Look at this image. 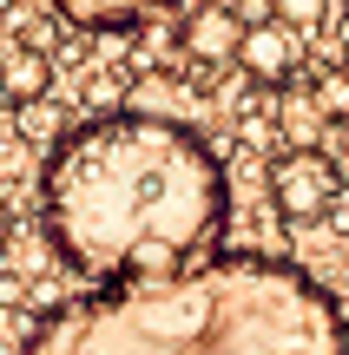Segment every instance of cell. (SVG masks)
<instances>
[{
  "label": "cell",
  "instance_id": "obj_1",
  "mask_svg": "<svg viewBox=\"0 0 349 355\" xmlns=\"http://www.w3.org/2000/svg\"><path fill=\"white\" fill-rule=\"evenodd\" d=\"M40 230L79 290L185 277L231 230V171L185 119L105 105L46 145Z\"/></svg>",
  "mask_w": 349,
  "mask_h": 355
},
{
  "label": "cell",
  "instance_id": "obj_2",
  "mask_svg": "<svg viewBox=\"0 0 349 355\" xmlns=\"http://www.w3.org/2000/svg\"><path fill=\"white\" fill-rule=\"evenodd\" d=\"M20 355H349V316L284 257L211 250L185 277L53 303Z\"/></svg>",
  "mask_w": 349,
  "mask_h": 355
},
{
  "label": "cell",
  "instance_id": "obj_3",
  "mask_svg": "<svg viewBox=\"0 0 349 355\" xmlns=\"http://www.w3.org/2000/svg\"><path fill=\"white\" fill-rule=\"evenodd\" d=\"M271 211L284 217V224L310 230L323 224V217H337V198L349 184V171H337V158L323 152V145H284V152L271 158Z\"/></svg>",
  "mask_w": 349,
  "mask_h": 355
},
{
  "label": "cell",
  "instance_id": "obj_4",
  "mask_svg": "<svg viewBox=\"0 0 349 355\" xmlns=\"http://www.w3.org/2000/svg\"><path fill=\"white\" fill-rule=\"evenodd\" d=\"M237 73L264 92H284L297 86L303 73V26L290 20H264V26H244V46H237Z\"/></svg>",
  "mask_w": 349,
  "mask_h": 355
},
{
  "label": "cell",
  "instance_id": "obj_5",
  "mask_svg": "<svg viewBox=\"0 0 349 355\" xmlns=\"http://www.w3.org/2000/svg\"><path fill=\"white\" fill-rule=\"evenodd\" d=\"M178 26H185V53H191V66H237L244 20H237L231 0H198Z\"/></svg>",
  "mask_w": 349,
  "mask_h": 355
},
{
  "label": "cell",
  "instance_id": "obj_6",
  "mask_svg": "<svg viewBox=\"0 0 349 355\" xmlns=\"http://www.w3.org/2000/svg\"><path fill=\"white\" fill-rule=\"evenodd\" d=\"M46 7H53V20L79 26V33H132L139 20L178 7V0H46Z\"/></svg>",
  "mask_w": 349,
  "mask_h": 355
},
{
  "label": "cell",
  "instance_id": "obj_7",
  "mask_svg": "<svg viewBox=\"0 0 349 355\" xmlns=\"http://www.w3.org/2000/svg\"><path fill=\"white\" fill-rule=\"evenodd\" d=\"M53 92V53L33 46V40H13L0 46V99L7 105H33Z\"/></svg>",
  "mask_w": 349,
  "mask_h": 355
},
{
  "label": "cell",
  "instance_id": "obj_8",
  "mask_svg": "<svg viewBox=\"0 0 349 355\" xmlns=\"http://www.w3.org/2000/svg\"><path fill=\"white\" fill-rule=\"evenodd\" d=\"M271 125H277V139L284 145H323L330 139V119H323V105L310 99V86H284L277 92V105H271Z\"/></svg>",
  "mask_w": 349,
  "mask_h": 355
},
{
  "label": "cell",
  "instance_id": "obj_9",
  "mask_svg": "<svg viewBox=\"0 0 349 355\" xmlns=\"http://www.w3.org/2000/svg\"><path fill=\"white\" fill-rule=\"evenodd\" d=\"M310 99L323 105L330 125H349V66H323V73L310 79Z\"/></svg>",
  "mask_w": 349,
  "mask_h": 355
},
{
  "label": "cell",
  "instance_id": "obj_10",
  "mask_svg": "<svg viewBox=\"0 0 349 355\" xmlns=\"http://www.w3.org/2000/svg\"><path fill=\"white\" fill-rule=\"evenodd\" d=\"M277 20L303 26V33H316V26L330 20V0H277Z\"/></svg>",
  "mask_w": 349,
  "mask_h": 355
},
{
  "label": "cell",
  "instance_id": "obj_11",
  "mask_svg": "<svg viewBox=\"0 0 349 355\" xmlns=\"http://www.w3.org/2000/svg\"><path fill=\"white\" fill-rule=\"evenodd\" d=\"M237 7V20L244 26H264V20H277V0H231Z\"/></svg>",
  "mask_w": 349,
  "mask_h": 355
},
{
  "label": "cell",
  "instance_id": "obj_12",
  "mask_svg": "<svg viewBox=\"0 0 349 355\" xmlns=\"http://www.w3.org/2000/svg\"><path fill=\"white\" fill-rule=\"evenodd\" d=\"M26 296H33V283H26V277H0V309H20Z\"/></svg>",
  "mask_w": 349,
  "mask_h": 355
},
{
  "label": "cell",
  "instance_id": "obj_13",
  "mask_svg": "<svg viewBox=\"0 0 349 355\" xmlns=\"http://www.w3.org/2000/svg\"><path fill=\"white\" fill-rule=\"evenodd\" d=\"M7 243H13V217H7V204H0V257H7Z\"/></svg>",
  "mask_w": 349,
  "mask_h": 355
},
{
  "label": "cell",
  "instance_id": "obj_14",
  "mask_svg": "<svg viewBox=\"0 0 349 355\" xmlns=\"http://www.w3.org/2000/svg\"><path fill=\"white\" fill-rule=\"evenodd\" d=\"M337 224H343V230H349V211H343V217H337Z\"/></svg>",
  "mask_w": 349,
  "mask_h": 355
},
{
  "label": "cell",
  "instance_id": "obj_15",
  "mask_svg": "<svg viewBox=\"0 0 349 355\" xmlns=\"http://www.w3.org/2000/svg\"><path fill=\"white\" fill-rule=\"evenodd\" d=\"M343 66H349V46H343Z\"/></svg>",
  "mask_w": 349,
  "mask_h": 355
},
{
  "label": "cell",
  "instance_id": "obj_16",
  "mask_svg": "<svg viewBox=\"0 0 349 355\" xmlns=\"http://www.w3.org/2000/svg\"><path fill=\"white\" fill-rule=\"evenodd\" d=\"M343 7H349V0H343Z\"/></svg>",
  "mask_w": 349,
  "mask_h": 355
}]
</instances>
